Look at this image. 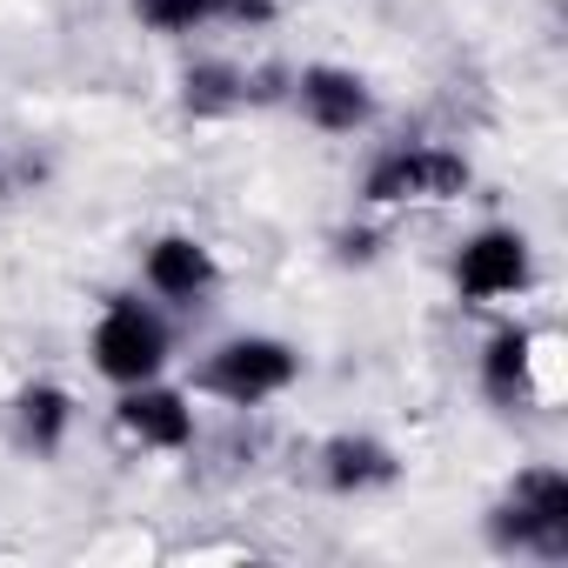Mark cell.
I'll use <instances>...</instances> for the list:
<instances>
[{"label": "cell", "mask_w": 568, "mask_h": 568, "mask_svg": "<svg viewBox=\"0 0 568 568\" xmlns=\"http://www.w3.org/2000/svg\"><path fill=\"white\" fill-rule=\"evenodd\" d=\"M468 161L455 148H395L368 168L362 194L375 207H442V201H462L468 194Z\"/></svg>", "instance_id": "cell-1"}, {"label": "cell", "mask_w": 568, "mask_h": 568, "mask_svg": "<svg viewBox=\"0 0 568 568\" xmlns=\"http://www.w3.org/2000/svg\"><path fill=\"white\" fill-rule=\"evenodd\" d=\"M481 382H488L495 402H528V388H535V335L501 328L488 342V355H481Z\"/></svg>", "instance_id": "cell-10"}, {"label": "cell", "mask_w": 568, "mask_h": 568, "mask_svg": "<svg viewBox=\"0 0 568 568\" xmlns=\"http://www.w3.org/2000/svg\"><path fill=\"white\" fill-rule=\"evenodd\" d=\"M148 288H154L161 302L194 308V302L214 288V254H207L194 234H161V241L148 247Z\"/></svg>", "instance_id": "cell-6"}, {"label": "cell", "mask_w": 568, "mask_h": 568, "mask_svg": "<svg viewBox=\"0 0 568 568\" xmlns=\"http://www.w3.org/2000/svg\"><path fill=\"white\" fill-rule=\"evenodd\" d=\"M241 101H247V74H234V68H221V61H207V68L187 74V108H194V114H227V108H241Z\"/></svg>", "instance_id": "cell-12"}, {"label": "cell", "mask_w": 568, "mask_h": 568, "mask_svg": "<svg viewBox=\"0 0 568 568\" xmlns=\"http://www.w3.org/2000/svg\"><path fill=\"white\" fill-rule=\"evenodd\" d=\"M161 362H168V328H161L154 308H141V302H114V308L94 322V368H101L108 382H121V388L154 382Z\"/></svg>", "instance_id": "cell-4"}, {"label": "cell", "mask_w": 568, "mask_h": 568, "mask_svg": "<svg viewBox=\"0 0 568 568\" xmlns=\"http://www.w3.org/2000/svg\"><path fill=\"white\" fill-rule=\"evenodd\" d=\"M134 8L154 34H194L214 21V0H134Z\"/></svg>", "instance_id": "cell-13"}, {"label": "cell", "mask_w": 568, "mask_h": 568, "mask_svg": "<svg viewBox=\"0 0 568 568\" xmlns=\"http://www.w3.org/2000/svg\"><path fill=\"white\" fill-rule=\"evenodd\" d=\"M322 475H328V488L362 495V488H388L402 468H395V455H388L375 435H335V442L322 448Z\"/></svg>", "instance_id": "cell-9"}, {"label": "cell", "mask_w": 568, "mask_h": 568, "mask_svg": "<svg viewBox=\"0 0 568 568\" xmlns=\"http://www.w3.org/2000/svg\"><path fill=\"white\" fill-rule=\"evenodd\" d=\"M274 8H281V0H214V21H241V28H261V21H274Z\"/></svg>", "instance_id": "cell-14"}, {"label": "cell", "mask_w": 568, "mask_h": 568, "mask_svg": "<svg viewBox=\"0 0 568 568\" xmlns=\"http://www.w3.org/2000/svg\"><path fill=\"white\" fill-rule=\"evenodd\" d=\"M455 288L468 302H508L528 288V241L515 227H481L462 254H455Z\"/></svg>", "instance_id": "cell-5"}, {"label": "cell", "mask_w": 568, "mask_h": 568, "mask_svg": "<svg viewBox=\"0 0 568 568\" xmlns=\"http://www.w3.org/2000/svg\"><path fill=\"white\" fill-rule=\"evenodd\" d=\"M295 375H302V355H295L288 342H274V335H241V342L214 348V362L201 368V382H207L221 402H234V408H254V402L281 395Z\"/></svg>", "instance_id": "cell-3"}, {"label": "cell", "mask_w": 568, "mask_h": 568, "mask_svg": "<svg viewBox=\"0 0 568 568\" xmlns=\"http://www.w3.org/2000/svg\"><path fill=\"white\" fill-rule=\"evenodd\" d=\"M295 94H302V114L322 134H355L368 121V108H375L368 88H362V74H348V68H308L295 81Z\"/></svg>", "instance_id": "cell-7"}, {"label": "cell", "mask_w": 568, "mask_h": 568, "mask_svg": "<svg viewBox=\"0 0 568 568\" xmlns=\"http://www.w3.org/2000/svg\"><path fill=\"white\" fill-rule=\"evenodd\" d=\"M21 435L48 455V448H61V435H68V422H74V402H68V388H54V382H34V388H21Z\"/></svg>", "instance_id": "cell-11"}, {"label": "cell", "mask_w": 568, "mask_h": 568, "mask_svg": "<svg viewBox=\"0 0 568 568\" xmlns=\"http://www.w3.org/2000/svg\"><path fill=\"white\" fill-rule=\"evenodd\" d=\"M121 428H128L141 448H187V442H194V408H187L174 388L134 382V395L121 402Z\"/></svg>", "instance_id": "cell-8"}, {"label": "cell", "mask_w": 568, "mask_h": 568, "mask_svg": "<svg viewBox=\"0 0 568 568\" xmlns=\"http://www.w3.org/2000/svg\"><path fill=\"white\" fill-rule=\"evenodd\" d=\"M495 535L535 555H568V475L561 468H521L508 501L495 508Z\"/></svg>", "instance_id": "cell-2"}]
</instances>
